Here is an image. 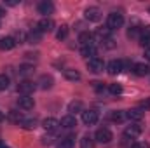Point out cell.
<instances>
[{
  "mask_svg": "<svg viewBox=\"0 0 150 148\" xmlns=\"http://www.w3.org/2000/svg\"><path fill=\"white\" fill-rule=\"evenodd\" d=\"M122 25H124V16L122 14H119V12L108 14V19H107V28L108 30H119V28H122Z\"/></svg>",
  "mask_w": 150,
  "mask_h": 148,
  "instance_id": "1",
  "label": "cell"
},
{
  "mask_svg": "<svg viewBox=\"0 0 150 148\" xmlns=\"http://www.w3.org/2000/svg\"><path fill=\"white\" fill-rule=\"evenodd\" d=\"M94 138H96L98 143H110V141L113 140V134H112L110 129H107V127H100V129L96 131Z\"/></svg>",
  "mask_w": 150,
  "mask_h": 148,
  "instance_id": "2",
  "label": "cell"
},
{
  "mask_svg": "<svg viewBox=\"0 0 150 148\" xmlns=\"http://www.w3.org/2000/svg\"><path fill=\"white\" fill-rule=\"evenodd\" d=\"M87 68H89L93 73H101L103 68H105V61H103L101 58L94 56V58H91V59L87 61Z\"/></svg>",
  "mask_w": 150,
  "mask_h": 148,
  "instance_id": "3",
  "label": "cell"
},
{
  "mask_svg": "<svg viewBox=\"0 0 150 148\" xmlns=\"http://www.w3.org/2000/svg\"><path fill=\"white\" fill-rule=\"evenodd\" d=\"M35 84L32 82V80H21L19 84H18V92L21 94V96H30L33 91H35Z\"/></svg>",
  "mask_w": 150,
  "mask_h": 148,
  "instance_id": "4",
  "label": "cell"
},
{
  "mask_svg": "<svg viewBox=\"0 0 150 148\" xmlns=\"http://www.w3.org/2000/svg\"><path fill=\"white\" fill-rule=\"evenodd\" d=\"M37 30L40 33H49V32H52V30H54V21H52L51 18H42L37 25Z\"/></svg>",
  "mask_w": 150,
  "mask_h": 148,
  "instance_id": "5",
  "label": "cell"
},
{
  "mask_svg": "<svg viewBox=\"0 0 150 148\" xmlns=\"http://www.w3.org/2000/svg\"><path fill=\"white\" fill-rule=\"evenodd\" d=\"M82 122L86 125H94L98 122V111L94 110H84L82 111Z\"/></svg>",
  "mask_w": 150,
  "mask_h": 148,
  "instance_id": "6",
  "label": "cell"
},
{
  "mask_svg": "<svg viewBox=\"0 0 150 148\" xmlns=\"http://www.w3.org/2000/svg\"><path fill=\"white\" fill-rule=\"evenodd\" d=\"M84 18L87 21H100L101 19V11L98 7H87L84 12Z\"/></svg>",
  "mask_w": 150,
  "mask_h": 148,
  "instance_id": "7",
  "label": "cell"
},
{
  "mask_svg": "<svg viewBox=\"0 0 150 148\" xmlns=\"http://www.w3.org/2000/svg\"><path fill=\"white\" fill-rule=\"evenodd\" d=\"M122 70H124V63L120 59H113V61L108 63V66H107V72L110 75H119Z\"/></svg>",
  "mask_w": 150,
  "mask_h": 148,
  "instance_id": "8",
  "label": "cell"
},
{
  "mask_svg": "<svg viewBox=\"0 0 150 148\" xmlns=\"http://www.w3.org/2000/svg\"><path fill=\"white\" fill-rule=\"evenodd\" d=\"M38 12H40L44 18H47L49 14L54 12V4H52V2H47V0L40 2V4H38Z\"/></svg>",
  "mask_w": 150,
  "mask_h": 148,
  "instance_id": "9",
  "label": "cell"
},
{
  "mask_svg": "<svg viewBox=\"0 0 150 148\" xmlns=\"http://www.w3.org/2000/svg\"><path fill=\"white\" fill-rule=\"evenodd\" d=\"M96 52H98V47H96V44L93 42V44H87V45H82V49H80V54L84 56V58H94L96 56Z\"/></svg>",
  "mask_w": 150,
  "mask_h": 148,
  "instance_id": "10",
  "label": "cell"
},
{
  "mask_svg": "<svg viewBox=\"0 0 150 148\" xmlns=\"http://www.w3.org/2000/svg\"><path fill=\"white\" fill-rule=\"evenodd\" d=\"M18 106L21 110H32L35 106V101L30 96H21V98H18Z\"/></svg>",
  "mask_w": 150,
  "mask_h": 148,
  "instance_id": "11",
  "label": "cell"
},
{
  "mask_svg": "<svg viewBox=\"0 0 150 148\" xmlns=\"http://www.w3.org/2000/svg\"><path fill=\"white\" fill-rule=\"evenodd\" d=\"M140 134H142V125H138V124L127 125V127L124 129V136H126V138H136V136H140Z\"/></svg>",
  "mask_w": 150,
  "mask_h": 148,
  "instance_id": "12",
  "label": "cell"
},
{
  "mask_svg": "<svg viewBox=\"0 0 150 148\" xmlns=\"http://www.w3.org/2000/svg\"><path fill=\"white\" fill-rule=\"evenodd\" d=\"M143 110L142 108H131V110L126 111V118H129V120H134V122H138V120H142L143 118Z\"/></svg>",
  "mask_w": 150,
  "mask_h": 148,
  "instance_id": "13",
  "label": "cell"
},
{
  "mask_svg": "<svg viewBox=\"0 0 150 148\" xmlns=\"http://www.w3.org/2000/svg\"><path fill=\"white\" fill-rule=\"evenodd\" d=\"M58 125H59V120H56V118H52V117H49V118H45V120L42 122V127H44L45 131H49V132H54V131L58 129Z\"/></svg>",
  "mask_w": 150,
  "mask_h": 148,
  "instance_id": "14",
  "label": "cell"
},
{
  "mask_svg": "<svg viewBox=\"0 0 150 148\" xmlns=\"http://www.w3.org/2000/svg\"><path fill=\"white\" fill-rule=\"evenodd\" d=\"M59 125L61 127H67V129H72V127L77 125V118H75L74 115H65V117H61Z\"/></svg>",
  "mask_w": 150,
  "mask_h": 148,
  "instance_id": "15",
  "label": "cell"
},
{
  "mask_svg": "<svg viewBox=\"0 0 150 148\" xmlns=\"http://www.w3.org/2000/svg\"><path fill=\"white\" fill-rule=\"evenodd\" d=\"M140 45L150 49V26H145V28L142 30V35H140Z\"/></svg>",
  "mask_w": 150,
  "mask_h": 148,
  "instance_id": "16",
  "label": "cell"
},
{
  "mask_svg": "<svg viewBox=\"0 0 150 148\" xmlns=\"http://www.w3.org/2000/svg\"><path fill=\"white\" fill-rule=\"evenodd\" d=\"M74 147H75V136H72V134L70 136H65L56 145V148H74Z\"/></svg>",
  "mask_w": 150,
  "mask_h": 148,
  "instance_id": "17",
  "label": "cell"
},
{
  "mask_svg": "<svg viewBox=\"0 0 150 148\" xmlns=\"http://www.w3.org/2000/svg\"><path fill=\"white\" fill-rule=\"evenodd\" d=\"M16 44H18V42L12 37H4L0 40V49H2V51H11V49L16 47Z\"/></svg>",
  "mask_w": 150,
  "mask_h": 148,
  "instance_id": "18",
  "label": "cell"
},
{
  "mask_svg": "<svg viewBox=\"0 0 150 148\" xmlns=\"http://www.w3.org/2000/svg\"><path fill=\"white\" fill-rule=\"evenodd\" d=\"M133 68H134L133 72L138 75V77H145V75H149V73H150L149 65H145V63H136V65H134Z\"/></svg>",
  "mask_w": 150,
  "mask_h": 148,
  "instance_id": "19",
  "label": "cell"
},
{
  "mask_svg": "<svg viewBox=\"0 0 150 148\" xmlns=\"http://www.w3.org/2000/svg\"><path fill=\"white\" fill-rule=\"evenodd\" d=\"M63 75H65V78H67V80H72V82H75V80H80V73H79L77 70H72V68L65 70V72H63Z\"/></svg>",
  "mask_w": 150,
  "mask_h": 148,
  "instance_id": "20",
  "label": "cell"
},
{
  "mask_svg": "<svg viewBox=\"0 0 150 148\" xmlns=\"http://www.w3.org/2000/svg\"><path fill=\"white\" fill-rule=\"evenodd\" d=\"M79 42H80L82 45L93 44V33H89V32H82V33L79 35Z\"/></svg>",
  "mask_w": 150,
  "mask_h": 148,
  "instance_id": "21",
  "label": "cell"
},
{
  "mask_svg": "<svg viewBox=\"0 0 150 148\" xmlns=\"http://www.w3.org/2000/svg\"><path fill=\"white\" fill-rule=\"evenodd\" d=\"M40 87L42 89H51L52 87V77L51 75H42V78H40Z\"/></svg>",
  "mask_w": 150,
  "mask_h": 148,
  "instance_id": "22",
  "label": "cell"
},
{
  "mask_svg": "<svg viewBox=\"0 0 150 148\" xmlns=\"http://www.w3.org/2000/svg\"><path fill=\"white\" fill-rule=\"evenodd\" d=\"M126 118V111H110V120L112 122H122Z\"/></svg>",
  "mask_w": 150,
  "mask_h": 148,
  "instance_id": "23",
  "label": "cell"
},
{
  "mask_svg": "<svg viewBox=\"0 0 150 148\" xmlns=\"http://www.w3.org/2000/svg\"><path fill=\"white\" fill-rule=\"evenodd\" d=\"M9 118H11L12 122H16V124H21V122L25 120L23 113H19V111H11V113H9Z\"/></svg>",
  "mask_w": 150,
  "mask_h": 148,
  "instance_id": "24",
  "label": "cell"
},
{
  "mask_svg": "<svg viewBox=\"0 0 150 148\" xmlns=\"http://www.w3.org/2000/svg\"><path fill=\"white\" fill-rule=\"evenodd\" d=\"M19 125H23L25 129H33V127H37V120L35 118H25Z\"/></svg>",
  "mask_w": 150,
  "mask_h": 148,
  "instance_id": "25",
  "label": "cell"
},
{
  "mask_svg": "<svg viewBox=\"0 0 150 148\" xmlns=\"http://www.w3.org/2000/svg\"><path fill=\"white\" fill-rule=\"evenodd\" d=\"M108 91H110V94H113V96H119V94H122V85L120 84H110L108 85Z\"/></svg>",
  "mask_w": 150,
  "mask_h": 148,
  "instance_id": "26",
  "label": "cell"
},
{
  "mask_svg": "<svg viewBox=\"0 0 150 148\" xmlns=\"http://www.w3.org/2000/svg\"><path fill=\"white\" fill-rule=\"evenodd\" d=\"M68 111H70V113L82 111V103H80V101H72V103L68 105Z\"/></svg>",
  "mask_w": 150,
  "mask_h": 148,
  "instance_id": "27",
  "label": "cell"
},
{
  "mask_svg": "<svg viewBox=\"0 0 150 148\" xmlns=\"http://www.w3.org/2000/svg\"><path fill=\"white\" fill-rule=\"evenodd\" d=\"M140 35H142V28H138V26H131L129 28V32H127V37L129 38H140Z\"/></svg>",
  "mask_w": 150,
  "mask_h": 148,
  "instance_id": "28",
  "label": "cell"
},
{
  "mask_svg": "<svg viewBox=\"0 0 150 148\" xmlns=\"http://www.w3.org/2000/svg\"><path fill=\"white\" fill-rule=\"evenodd\" d=\"M93 147H94V143H93L91 136H84L80 140V148H93Z\"/></svg>",
  "mask_w": 150,
  "mask_h": 148,
  "instance_id": "29",
  "label": "cell"
},
{
  "mask_svg": "<svg viewBox=\"0 0 150 148\" xmlns=\"http://www.w3.org/2000/svg\"><path fill=\"white\" fill-rule=\"evenodd\" d=\"M9 84H11L9 77H7V75H0V91H5V89L9 87Z\"/></svg>",
  "mask_w": 150,
  "mask_h": 148,
  "instance_id": "30",
  "label": "cell"
},
{
  "mask_svg": "<svg viewBox=\"0 0 150 148\" xmlns=\"http://www.w3.org/2000/svg\"><path fill=\"white\" fill-rule=\"evenodd\" d=\"M67 35H68V26L67 25H63L59 30H58V33H56V37L59 38V40H63V38H67Z\"/></svg>",
  "mask_w": 150,
  "mask_h": 148,
  "instance_id": "31",
  "label": "cell"
},
{
  "mask_svg": "<svg viewBox=\"0 0 150 148\" xmlns=\"http://www.w3.org/2000/svg\"><path fill=\"white\" fill-rule=\"evenodd\" d=\"M108 33H110L108 28H98V30H96V35L100 38H108Z\"/></svg>",
  "mask_w": 150,
  "mask_h": 148,
  "instance_id": "32",
  "label": "cell"
},
{
  "mask_svg": "<svg viewBox=\"0 0 150 148\" xmlns=\"http://www.w3.org/2000/svg\"><path fill=\"white\" fill-rule=\"evenodd\" d=\"M40 35H42V33H40V32H35V33H33V32H32V33H30V37H28V42H30V44H37L38 42V38H40Z\"/></svg>",
  "mask_w": 150,
  "mask_h": 148,
  "instance_id": "33",
  "label": "cell"
},
{
  "mask_svg": "<svg viewBox=\"0 0 150 148\" xmlns=\"http://www.w3.org/2000/svg\"><path fill=\"white\" fill-rule=\"evenodd\" d=\"M131 148H150V145L147 141H136V143H133Z\"/></svg>",
  "mask_w": 150,
  "mask_h": 148,
  "instance_id": "34",
  "label": "cell"
},
{
  "mask_svg": "<svg viewBox=\"0 0 150 148\" xmlns=\"http://www.w3.org/2000/svg\"><path fill=\"white\" fill-rule=\"evenodd\" d=\"M32 70H33L32 66H26V65H25V66H21V68H19V75H28Z\"/></svg>",
  "mask_w": 150,
  "mask_h": 148,
  "instance_id": "35",
  "label": "cell"
},
{
  "mask_svg": "<svg viewBox=\"0 0 150 148\" xmlns=\"http://www.w3.org/2000/svg\"><path fill=\"white\" fill-rule=\"evenodd\" d=\"M93 85H94V89H96V91H103V89H105L103 82H93Z\"/></svg>",
  "mask_w": 150,
  "mask_h": 148,
  "instance_id": "36",
  "label": "cell"
},
{
  "mask_svg": "<svg viewBox=\"0 0 150 148\" xmlns=\"http://www.w3.org/2000/svg\"><path fill=\"white\" fill-rule=\"evenodd\" d=\"M140 106H142V108H145V110L150 108V98H149V99H145V101H142V103H140Z\"/></svg>",
  "mask_w": 150,
  "mask_h": 148,
  "instance_id": "37",
  "label": "cell"
},
{
  "mask_svg": "<svg viewBox=\"0 0 150 148\" xmlns=\"http://www.w3.org/2000/svg\"><path fill=\"white\" fill-rule=\"evenodd\" d=\"M5 5H18V0H5Z\"/></svg>",
  "mask_w": 150,
  "mask_h": 148,
  "instance_id": "38",
  "label": "cell"
},
{
  "mask_svg": "<svg viewBox=\"0 0 150 148\" xmlns=\"http://www.w3.org/2000/svg\"><path fill=\"white\" fill-rule=\"evenodd\" d=\"M145 58L150 61V49H145Z\"/></svg>",
  "mask_w": 150,
  "mask_h": 148,
  "instance_id": "39",
  "label": "cell"
},
{
  "mask_svg": "<svg viewBox=\"0 0 150 148\" xmlns=\"http://www.w3.org/2000/svg\"><path fill=\"white\" fill-rule=\"evenodd\" d=\"M4 16H5V11H4V7L0 5V18H4Z\"/></svg>",
  "mask_w": 150,
  "mask_h": 148,
  "instance_id": "40",
  "label": "cell"
},
{
  "mask_svg": "<svg viewBox=\"0 0 150 148\" xmlns=\"http://www.w3.org/2000/svg\"><path fill=\"white\" fill-rule=\"evenodd\" d=\"M0 148H9V147H7L5 143H2V141H0Z\"/></svg>",
  "mask_w": 150,
  "mask_h": 148,
  "instance_id": "41",
  "label": "cell"
},
{
  "mask_svg": "<svg viewBox=\"0 0 150 148\" xmlns=\"http://www.w3.org/2000/svg\"><path fill=\"white\" fill-rule=\"evenodd\" d=\"M2 120H4V113L0 111V122H2Z\"/></svg>",
  "mask_w": 150,
  "mask_h": 148,
  "instance_id": "42",
  "label": "cell"
}]
</instances>
